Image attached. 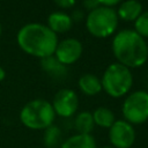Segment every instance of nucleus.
Instances as JSON below:
<instances>
[{
    "label": "nucleus",
    "mask_w": 148,
    "mask_h": 148,
    "mask_svg": "<svg viewBox=\"0 0 148 148\" xmlns=\"http://www.w3.org/2000/svg\"><path fill=\"white\" fill-rule=\"evenodd\" d=\"M98 2H99V5H101V6L112 8L113 6H116V5H118V3H120V2H121V0H98Z\"/></svg>",
    "instance_id": "21"
},
{
    "label": "nucleus",
    "mask_w": 148,
    "mask_h": 148,
    "mask_svg": "<svg viewBox=\"0 0 148 148\" xmlns=\"http://www.w3.org/2000/svg\"><path fill=\"white\" fill-rule=\"evenodd\" d=\"M116 12H117L118 18H121L127 22H131V21L134 22L141 15L143 9H142L141 2H139L138 0H125L120 3V6Z\"/></svg>",
    "instance_id": "11"
},
{
    "label": "nucleus",
    "mask_w": 148,
    "mask_h": 148,
    "mask_svg": "<svg viewBox=\"0 0 148 148\" xmlns=\"http://www.w3.org/2000/svg\"><path fill=\"white\" fill-rule=\"evenodd\" d=\"M71 17H72L73 21H81L82 17H83V15H82V12L75 10V12L73 13V15H71Z\"/></svg>",
    "instance_id": "22"
},
{
    "label": "nucleus",
    "mask_w": 148,
    "mask_h": 148,
    "mask_svg": "<svg viewBox=\"0 0 148 148\" xmlns=\"http://www.w3.org/2000/svg\"><path fill=\"white\" fill-rule=\"evenodd\" d=\"M109 140L113 148H131L135 141V130L126 120H116L109 128Z\"/></svg>",
    "instance_id": "7"
},
{
    "label": "nucleus",
    "mask_w": 148,
    "mask_h": 148,
    "mask_svg": "<svg viewBox=\"0 0 148 148\" xmlns=\"http://www.w3.org/2000/svg\"><path fill=\"white\" fill-rule=\"evenodd\" d=\"M79 88L80 90L88 96H95L101 92L102 90V82L101 79L91 73H87L80 76L79 79Z\"/></svg>",
    "instance_id": "12"
},
{
    "label": "nucleus",
    "mask_w": 148,
    "mask_h": 148,
    "mask_svg": "<svg viewBox=\"0 0 148 148\" xmlns=\"http://www.w3.org/2000/svg\"><path fill=\"white\" fill-rule=\"evenodd\" d=\"M16 42L23 52L39 59L53 56L59 43L57 34L47 25L36 22L21 27L16 35Z\"/></svg>",
    "instance_id": "1"
},
{
    "label": "nucleus",
    "mask_w": 148,
    "mask_h": 148,
    "mask_svg": "<svg viewBox=\"0 0 148 148\" xmlns=\"http://www.w3.org/2000/svg\"><path fill=\"white\" fill-rule=\"evenodd\" d=\"M134 31L142 38L148 37V10L141 13V15L134 21Z\"/></svg>",
    "instance_id": "18"
},
{
    "label": "nucleus",
    "mask_w": 148,
    "mask_h": 148,
    "mask_svg": "<svg viewBox=\"0 0 148 148\" xmlns=\"http://www.w3.org/2000/svg\"><path fill=\"white\" fill-rule=\"evenodd\" d=\"M53 2L59 7V8H64V9H67V8H72L76 0H53Z\"/></svg>",
    "instance_id": "19"
},
{
    "label": "nucleus",
    "mask_w": 148,
    "mask_h": 148,
    "mask_svg": "<svg viewBox=\"0 0 148 148\" xmlns=\"http://www.w3.org/2000/svg\"><path fill=\"white\" fill-rule=\"evenodd\" d=\"M118 15L113 8L99 6L88 13L86 27L90 35L97 38L111 36L118 27Z\"/></svg>",
    "instance_id": "5"
},
{
    "label": "nucleus",
    "mask_w": 148,
    "mask_h": 148,
    "mask_svg": "<svg viewBox=\"0 0 148 148\" xmlns=\"http://www.w3.org/2000/svg\"><path fill=\"white\" fill-rule=\"evenodd\" d=\"M102 89L111 97L118 98L126 95L133 84V75L128 67L113 62L106 67L101 79Z\"/></svg>",
    "instance_id": "4"
},
{
    "label": "nucleus",
    "mask_w": 148,
    "mask_h": 148,
    "mask_svg": "<svg viewBox=\"0 0 148 148\" xmlns=\"http://www.w3.org/2000/svg\"><path fill=\"white\" fill-rule=\"evenodd\" d=\"M95 123L92 119V114L89 111L79 112L74 119V127L80 134H90L94 130Z\"/></svg>",
    "instance_id": "15"
},
{
    "label": "nucleus",
    "mask_w": 148,
    "mask_h": 148,
    "mask_svg": "<svg viewBox=\"0 0 148 148\" xmlns=\"http://www.w3.org/2000/svg\"><path fill=\"white\" fill-rule=\"evenodd\" d=\"M147 54H148V43H147Z\"/></svg>",
    "instance_id": "26"
},
{
    "label": "nucleus",
    "mask_w": 148,
    "mask_h": 148,
    "mask_svg": "<svg viewBox=\"0 0 148 148\" xmlns=\"http://www.w3.org/2000/svg\"><path fill=\"white\" fill-rule=\"evenodd\" d=\"M40 65H42V68L49 73L50 75L52 76H62L65 73H66V66H64L62 64H60L54 56H50L47 58H44V59H40Z\"/></svg>",
    "instance_id": "16"
},
{
    "label": "nucleus",
    "mask_w": 148,
    "mask_h": 148,
    "mask_svg": "<svg viewBox=\"0 0 148 148\" xmlns=\"http://www.w3.org/2000/svg\"><path fill=\"white\" fill-rule=\"evenodd\" d=\"M5 77H6V72H5V69L0 66V81H2Z\"/></svg>",
    "instance_id": "23"
},
{
    "label": "nucleus",
    "mask_w": 148,
    "mask_h": 148,
    "mask_svg": "<svg viewBox=\"0 0 148 148\" xmlns=\"http://www.w3.org/2000/svg\"><path fill=\"white\" fill-rule=\"evenodd\" d=\"M99 6H101V5H99L98 0H83V7H84L87 10H89V12L94 10L95 8H97V7H99Z\"/></svg>",
    "instance_id": "20"
},
{
    "label": "nucleus",
    "mask_w": 148,
    "mask_h": 148,
    "mask_svg": "<svg viewBox=\"0 0 148 148\" xmlns=\"http://www.w3.org/2000/svg\"><path fill=\"white\" fill-rule=\"evenodd\" d=\"M91 114H92L95 125H97L102 128H110L112 126V124L116 121L113 112L109 108H105V106H99V108L95 109Z\"/></svg>",
    "instance_id": "14"
},
{
    "label": "nucleus",
    "mask_w": 148,
    "mask_h": 148,
    "mask_svg": "<svg viewBox=\"0 0 148 148\" xmlns=\"http://www.w3.org/2000/svg\"><path fill=\"white\" fill-rule=\"evenodd\" d=\"M60 148H97L91 134H74L61 143Z\"/></svg>",
    "instance_id": "13"
},
{
    "label": "nucleus",
    "mask_w": 148,
    "mask_h": 148,
    "mask_svg": "<svg viewBox=\"0 0 148 148\" xmlns=\"http://www.w3.org/2000/svg\"><path fill=\"white\" fill-rule=\"evenodd\" d=\"M51 104L56 114L62 118H68L76 113L79 108V97L74 90L64 88L54 95Z\"/></svg>",
    "instance_id": "8"
},
{
    "label": "nucleus",
    "mask_w": 148,
    "mask_h": 148,
    "mask_svg": "<svg viewBox=\"0 0 148 148\" xmlns=\"http://www.w3.org/2000/svg\"><path fill=\"white\" fill-rule=\"evenodd\" d=\"M82 51H83L82 43L79 39L65 38L58 43L53 56L60 64L67 66L76 62L80 59Z\"/></svg>",
    "instance_id": "9"
},
{
    "label": "nucleus",
    "mask_w": 148,
    "mask_h": 148,
    "mask_svg": "<svg viewBox=\"0 0 148 148\" xmlns=\"http://www.w3.org/2000/svg\"><path fill=\"white\" fill-rule=\"evenodd\" d=\"M111 47L117 62L128 68L141 67L148 59L147 43L134 30L125 29L117 32Z\"/></svg>",
    "instance_id": "2"
},
{
    "label": "nucleus",
    "mask_w": 148,
    "mask_h": 148,
    "mask_svg": "<svg viewBox=\"0 0 148 148\" xmlns=\"http://www.w3.org/2000/svg\"><path fill=\"white\" fill-rule=\"evenodd\" d=\"M1 32H2V28H1V23H0V36H1Z\"/></svg>",
    "instance_id": "24"
},
{
    "label": "nucleus",
    "mask_w": 148,
    "mask_h": 148,
    "mask_svg": "<svg viewBox=\"0 0 148 148\" xmlns=\"http://www.w3.org/2000/svg\"><path fill=\"white\" fill-rule=\"evenodd\" d=\"M147 92H148V83H147Z\"/></svg>",
    "instance_id": "27"
},
{
    "label": "nucleus",
    "mask_w": 148,
    "mask_h": 148,
    "mask_svg": "<svg viewBox=\"0 0 148 148\" xmlns=\"http://www.w3.org/2000/svg\"><path fill=\"white\" fill-rule=\"evenodd\" d=\"M56 113L52 104L42 98L28 102L20 112L21 123L30 130H45L54 121Z\"/></svg>",
    "instance_id": "3"
},
{
    "label": "nucleus",
    "mask_w": 148,
    "mask_h": 148,
    "mask_svg": "<svg viewBox=\"0 0 148 148\" xmlns=\"http://www.w3.org/2000/svg\"><path fill=\"white\" fill-rule=\"evenodd\" d=\"M124 120L132 125H139L148 120V92L136 90L130 94L121 106Z\"/></svg>",
    "instance_id": "6"
},
{
    "label": "nucleus",
    "mask_w": 148,
    "mask_h": 148,
    "mask_svg": "<svg viewBox=\"0 0 148 148\" xmlns=\"http://www.w3.org/2000/svg\"><path fill=\"white\" fill-rule=\"evenodd\" d=\"M54 34H64L72 29L73 20L71 15L64 12H53L47 16L46 24Z\"/></svg>",
    "instance_id": "10"
},
{
    "label": "nucleus",
    "mask_w": 148,
    "mask_h": 148,
    "mask_svg": "<svg viewBox=\"0 0 148 148\" xmlns=\"http://www.w3.org/2000/svg\"><path fill=\"white\" fill-rule=\"evenodd\" d=\"M102 148H113L112 146H106V147H102Z\"/></svg>",
    "instance_id": "25"
},
{
    "label": "nucleus",
    "mask_w": 148,
    "mask_h": 148,
    "mask_svg": "<svg viewBox=\"0 0 148 148\" xmlns=\"http://www.w3.org/2000/svg\"><path fill=\"white\" fill-rule=\"evenodd\" d=\"M60 134H61L60 128L52 124L51 126H49L47 128L44 130V135H43L44 145L47 148H56L59 143V140L61 136Z\"/></svg>",
    "instance_id": "17"
}]
</instances>
